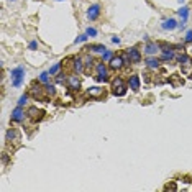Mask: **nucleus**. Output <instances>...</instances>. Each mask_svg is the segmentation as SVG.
Here are the masks:
<instances>
[{
  "instance_id": "obj_1",
  "label": "nucleus",
  "mask_w": 192,
  "mask_h": 192,
  "mask_svg": "<svg viewBox=\"0 0 192 192\" xmlns=\"http://www.w3.org/2000/svg\"><path fill=\"white\" fill-rule=\"evenodd\" d=\"M12 85L13 87H20L23 84V79H25V68L23 66H17L15 69H12Z\"/></svg>"
},
{
  "instance_id": "obj_2",
  "label": "nucleus",
  "mask_w": 192,
  "mask_h": 192,
  "mask_svg": "<svg viewBox=\"0 0 192 192\" xmlns=\"http://www.w3.org/2000/svg\"><path fill=\"white\" fill-rule=\"evenodd\" d=\"M112 94L115 97H123L127 94V84L122 77H117L112 80Z\"/></svg>"
},
{
  "instance_id": "obj_3",
  "label": "nucleus",
  "mask_w": 192,
  "mask_h": 192,
  "mask_svg": "<svg viewBox=\"0 0 192 192\" xmlns=\"http://www.w3.org/2000/svg\"><path fill=\"white\" fill-rule=\"evenodd\" d=\"M30 95L35 100H45V102H48V95H46V92H45V87H41L38 82H33L31 84V89H30Z\"/></svg>"
},
{
  "instance_id": "obj_4",
  "label": "nucleus",
  "mask_w": 192,
  "mask_h": 192,
  "mask_svg": "<svg viewBox=\"0 0 192 192\" xmlns=\"http://www.w3.org/2000/svg\"><path fill=\"white\" fill-rule=\"evenodd\" d=\"M95 71H97V79L99 82H105V80H108V71H107V66H105V62H97V66H95Z\"/></svg>"
},
{
  "instance_id": "obj_5",
  "label": "nucleus",
  "mask_w": 192,
  "mask_h": 192,
  "mask_svg": "<svg viewBox=\"0 0 192 192\" xmlns=\"http://www.w3.org/2000/svg\"><path fill=\"white\" fill-rule=\"evenodd\" d=\"M26 115L31 122H40V120H43V117H45V110L38 108V107H30L26 110Z\"/></svg>"
},
{
  "instance_id": "obj_6",
  "label": "nucleus",
  "mask_w": 192,
  "mask_h": 192,
  "mask_svg": "<svg viewBox=\"0 0 192 192\" xmlns=\"http://www.w3.org/2000/svg\"><path fill=\"white\" fill-rule=\"evenodd\" d=\"M108 66H110V69H113V71L122 69L123 66H125V59H123V56H122V54H118V56H112V59L108 61Z\"/></svg>"
},
{
  "instance_id": "obj_7",
  "label": "nucleus",
  "mask_w": 192,
  "mask_h": 192,
  "mask_svg": "<svg viewBox=\"0 0 192 192\" xmlns=\"http://www.w3.org/2000/svg\"><path fill=\"white\" fill-rule=\"evenodd\" d=\"M99 17H100V5L99 3H94V5H90L87 8V18L90 22H94V20H97Z\"/></svg>"
},
{
  "instance_id": "obj_8",
  "label": "nucleus",
  "mask_w": 192,
  "mask_h": 192,
  "mask_svg": "<svg viewBox=\"0 0 192 192\" xmlns=\"http://www.w3.org/2000/svg\"><path fill=\"white\" fill-rule=\"evenodd\" d=\"M72 71H74V72H77V74L84 72V71H85V66H84V57H80V56L74 57V59H72Z\"/></svg>"
},
{
  "instance_id": "obj_9",
  "label": "nucleus",
  "mask_w": 192,
  "mask_h": 192,
  "mask_svg": "<svg viewBox=\"0 0 192 192\" xmlns=\"http://www.w3.org/2000/svg\"><path fill=\"white\" fill-rule=\"evenodd\" d=\"M68 85H69V89H72V90H77L79 87H80V80H79V77L76 74H71V76H68Z\"/></svg>"
},
{
  "instance_id": "obj_10",
  "label": "nucleus",
  "mask_w": 192,
  "mask_h": 192,
  "mask_svg": "<svg viewBox=\"0 0 192 192\" xmlns=\"http://www.w3.org/2000/svg\"><path fill=\"white\" fill-rule=\"evenodd\" d=\"M104 94H105L104 89L102 87H97V85H95V87H89L87 89V95H89L90 99H100Z\"/></svg>"
},
{
  "instance_id": "obj_11",
  "label": "nucleus",
  "mask_w": 192,
  "mask_h": 192,
  "mask_svg": "<svg viewBox=\"0 0 192 192\" xmlns=\"http://www.w3.org/2000/svg\"><path fill=\"white\" fill-rule=\"evenodd\" d=\"M128 84H130V89L133 90V92H138L140 90V85H141V80H140V76L133 74L130 80H128Z\"/></svg>"
},
{
  "instance_id": "obj_12",
  "label": "nucleus",
  "mask_w": 192,
  "mask_h": 192,
  "mask_svg": "<svg viewBox=\"0 0 192 192\" xmlns=\"http://www.w3.org/2000/svg\"><path fill=\"white\" fill-rule=\"evenodd\" d=\"M23 118H25V112H23L22 105H18V107L12 112V120L13 122H23Z\"/></svg>"
},
{
  "instance_id": "obj_13",
  "label": "nucleus",
  "mask_w": 192,
  "mask_h": 192,
  "mask_svg": "<svg viewBox=\"0 0 192 192\" xmlns=\"http://www.w3.org/2000/svg\"><path fill=\"white\" fill-rule=\"evenodd\" d=\"M177 15L181 17V23H179V26L182 28L186 25V22H187V18H189V7H182L177 10Z\"/></svg>"
},
{
  "instance_id": "obj_14",
  "label": "nucleus",
  "mask_w": 192,
  "mask_h": 192,
  "mask_svg": "<svg viewBox=\"0 0 192 192\" xmlns=\"http://www.w3.org/2000/svg\"><path fill=\"white\" fill-rule=\"evenodd\" d=\"M163 30H176L177 26H179V23H177L174 18H167V20L163 22Z\"/></svg>"
},
{
  "instance_id": "obj_15",
  "label": "nucleus",
  "mask_w": 192,
  "mask_h": 192,
  "mask_svg": "<svg viewBox=\"0 0 192 192\" xmlns=\"http://www.w3.org/2000/svg\"><path fill=\"white\" fill-rule=\"evenodd\" d=\"M163 46V54H161V59L163 61H169V59H172L174 57V51H171V48H167L166 45H161Z\"/></svg>"
},
{
  "instance_id": "obj_16",
  "label": "nucleus",
  "mask_w": 192,
  "mask_h": 192,
  "mask_svg": "<svg viewBox=\"0 0 192 192\" xmlns=\"http://www.w3.org/2000/svg\"><path fill=\"white\" fill-rule=\"evenodd\" d=\"M128 56H130L131 62H140L141 61V54L136 48H130V49H128Z\"/></svg>"
},
{
  "instance_id": "obj_17",
  "label": "nucleus",
  "mask_w": 192,
  "mask_h": 192,
  "mask_svg": "<svg viewBox=\"0 0 192 192\" xmlns=\"http://www.w3.org/2000/svg\"><path fill=\"white\" fill-rule=\"evenodd\" d=\"M5 140H7L8 143L18 141V140H20V136H18V131L15 130V128H10V130L7 131V135H5Z\"/></svg>"
},
{
  "instance_id": "obj_18",
  "label": "nucleus",
  "mask_w": 192,
  "mask_h": 192,
  "mask_svg": "<svg viewBox=\"0 0 192 192\" xmlns=\"http://www.w3.org/2000/svg\"><path fill=\"white\" fill-rule=\"evenodd\" d=\"M177 61L181 62V68H182V71H187V68H189V64H190V57L187 56V54H182V56L177 57Z\"/></svg>"
},
{
  "instance_id": "obj_19",
  "label": "nucleus",
  "mask_w": 192,
  "mask_h": 192,
  "mask_svg": "<svg viewBox=\"0 0 192 192\" xmlns=\"http://www.w3.org/2000/svg\"><path fill=\"white\" fill-rule=\"evenodd\" d=\"M84 66H85V71H87V72L94 68V57L90 56V54H85L84 56Z\"/></svg>"
},
{
  "instance_id": "obj_20",
  "label": "nucleus",
  "mask_w": 192,
  "mask_h": 192,
  "mask_svg": "<svg viewBox=\"0 0 192 192\" xmlns=\"http://www.w3.org/2000/svg\"><path fill=\"white\" fill-rule=\"evenodd\" d=\"M146 66L150 69H158V68H159V59H158V57H148V59H146Z\"/></svg>"
},
{
  "instance_id": "obj_21",
  "label": "nucleus",
  "mask_w": 192,
  "mask_h": 192,
  "mask_svg": "<svg viewBox=\"0 0 192 192\" xmlns=\"http://www.w3.org/2000/svg\"><path fill=\"white\" fill-rule=\"evenodd\" d=\"M156 51H158V45H153V43H148V45L145 46V53H146V54H150V56L156 54Z\"/></svg>"
},
{
  "instance_id": "obj_22",
  "label": "nucleus",
  "mask_w": 192,
  "mask_h": 192,
  "mask_svg": "<svg viewBox=\"0 0 192 192\" xmlns=\"http://www.w3.org/2000/svg\"><path fill=\"white\" fill-rule=\"evenodd\" d=\"M169 82L172 84V87H179V85H182V84H184V79H181L177 74H174V76L171 77V80H169Z\"/></svg>"
},
{
  "instance_id": "obj_23",
  "label": "nucleus",
  "mask_w": 192,
  "mask_h": 192,
  "mask_svg": "<svg viewBox=\"0 0 192 192\" xmlns=\"http://www.w3.org/2000/svg\"><path fill=\"white\" fill-rule=\"evenodd\" d=\"M45 92H46L48 97H53V95L56 94V87H54V85H51L49 82H48V84H45Z\"/></svg>"
},
{
  "instance_id": "obj_24",
  "label": "nucleus",
  "mask_w": 192,
  "mask_h": 192,
  "mask_svg": "<svg viewBox=\"0 0 192 192\" xmlns=\"http://www.w3.org/2000/svg\"><path fill=\"white\" fill-rule=\"evenodd\" d=\"M85 49H90V51H94V53H104L107 48H105L104 45H92V46L85 48Z\"/></svg>"
},
{
  "instance_id": "obj_25",
  "label": "nucleus",
  "mask_w": 192,
  "mask_h": 192,
  "mask_svg": "<svg viewBox=\"0 0 192 192\" xmlns=\"http://www.w3.org/2000/svg\"><path fill=\"white\" fill-rule=\"evenodd\" d=\"M62 62L64 61H61V62H56L54 66H53V68H49V71H48V72H49L51 76H54V74H57V71H59L61 68H62Z\"/></svg>"
},
{
  "instance_id": "obj_26",
  "label": "nucleus",
  "mask_w": 192,
  "mask_h": 192,
  "mask_svg": "<svg viewBox=\"0 0 192 192\" xmlns=\"http://www.w3.org/2000/svg\"><path fill=\"white\" fill-rule=\"evenodd\" d=\"M49 72H41L40 74V82L41 84H48V82H49Z\"/></svg>"
},
{
  "instance_id": "obj_27",
  "label": "nucleus",
  "mask_w": 192,
  "mask_h": 192,
  "mask_svg": "<svg viewBox=\"0 0 192 192\" xmlns=\"http://www.w3.org/2000/svg\"><path fill=\"white\" fill-rule=\"evenodd\" d=\"M112 51H110V49H105L104 53H102V61H110V59H112Z\"/></svg>"
},
{
  "instance_id": "obj_28",
  "label": "nucleus",
  "mask_w": 192,
  "mask_h": 192,
  "mask_svg": "<svg viewBox=\"0 0 192 192\" xmlns=\"http://www.w3.org/2000/svg\"><path fill=\"white\" fill-rule=\"evenodd\" d=\"M87 38H89V35L85 33V35H80V36H77V38H76V40H74V43H76V45H77V43H84V41H87Z\"/></svg>"
},
{
  "instance_id": "obj_29",
  "label": "nucleus",
  "mask_w": 192,
  "mask_h": 192,
  "mask_svg": "<svg viewBox=\"0 0 192 192\" xmlns=\"http://www.w3.org/2000/svg\"><path fill=\"white\" fill-rule=\"evenodd\" d=\"M26 100H28V94H23L22 97L18 99V105H22V107H23V105L26 104Z\"/></svg>"
},
{
  "instance_id": "obj_30",
  "label": "nucleus",
  "mask_w": 192,
  "mask_h": 192,
  "mask_svg": "<svg viewBox=\"0 0 192 192\" xmlns=\"http://www.w3.org/2000/svg\"><path fill=\"white\" fill-rule=\"evenodd\" d=\"M64 80H68V77H66L64 74H57V76H56V82H57V84H62Z\"/></svg>"
},
{
  "instance_id": "obj_31",
  "label": "nucleus",
  "mask_w": 192,
  "mask_h": 192,
  "mask_svg": "<svg viewBox=\"0 0 192 192\" xmlns=\"http://www.w3.org/2000/svg\"><path fill=\"white\" fill-rule=\"evenodd\" d=\"M85 33H87V35L92 38V36L97 35V30H95V28H87V30H85Z\"/></svg>"
},
{
  "instance_id": "obj_32",
  "label": "nucleus",
  "mask_w": 192,
  "mask_h": 192,
  "mask_svg": "<svg viewBox=\"0 0 192 192\" xmlns=\"http://www.w3.org/2000/svg\"><path fill=\"white\" fill-rule=\"evenodd\" d=\"M186 43H192V30H189L187 31V35H186V40H184Z\"/></svg>"
},
{
  "instance_id": "obj_33",
  "label": "nucleus",
  "mask_w": 192,
  "mask_h": 192,
  "mask_svg": "<svg viewBox=\"0 0 192 192\" xmlns=\"http://www.w3.org/2000/svg\"><path fill=\"white\" fill-rule=\"evenodd\" d=\"M164 189H166V190H169V189H171V190H176L177 187H176V184H174V182H171V184H167V186L164 187Z\"/></svg>"
},
{
  "instance_id": "obj_34",
  "label": "nucleus",
  "mask_w": 192,
  "mask_h": 192,
  "mask_svg": "<svg viewBox=\"0 0 192 192\" xmlns=\"http://www.w3.org/2000/svg\"><path fill=\"white\" fill-rule=\"evenodd\" d=\"M36 48H38V43H36V41H31V43H30V49H31V51H35Z\"/></svg>"
},
{
  "instance_id": "obj_35",
  "label": "nucleus",
  "mask_w": 192,
  "mask_h": 192,
  "mask_svg": "<svg viewBox=\"0 0 192 192\" xmlns=\"http://www.w3.org/2000/svg\"><path fill=\"white\" fill-rule=\"evenodd\" d=\"M112 43H117V45H118V43H120V38H118V36H113V38H112Z\"/></svg>"
},
{
  "instance_id": "obj_36",
  "label": "nucleus",
  "mask_w": 192,
  "mask_h": 192,
  "mask_svg": "<svg viewBox=\"0 0 192 192\" xmlns=\"http://www.w3.org/2000/svg\"><path fill=\"white\" fill-rule=\"evenodd\" d=\"M2 161H3V164H5V163L8 161V158H7V155H3V158H2Z\"/></svg>"
},
{
  "instance_id": "obj_37",
  "label": "nucleus",
  "mask_w": 192,
  "mask_h": 192,
  "mask_svg": "<svg viewBox=\"0 0 192 192\" xmlns=\"http://www.w3.org/2000/svg\"><path fill=\"white\" fill-rule=\"evenodd\" d=\"M10 2H17V0H10Z\"/></svg>"
},
{
  "instance_id": "obj_38",
  "label": "nucleus",
  "mask_w": 192,
  "mask_h": 192,
  "mask_svg": "<svg viewBox=\"0 0 192 192\" xmlns=\"http://www.w3.org/2000/svg\"><path fill=\"white\" fill-rule=\"evenodd\" d=\"M190 79H192V76H190Z\"/></svg>"
},
{
  "instance_id": "obj_39",
  "label": "nucleus",
  "mask_w": 192,
  "mask_h": 192,
  "mask_svg": "<svg viewBox=\"0 0 192 192\" xmlns=\"http://www.w3.org/2000/svg\"><path fill=\"white\" fill-rule=\"evenodd\" d=\"M190 51H192V49H190Z\"/></svg>"
}]
</instances>
